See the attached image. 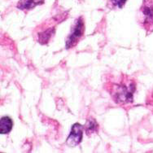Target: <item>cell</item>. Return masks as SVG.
Listing matches in <instances>:
<instances>
[{
    "label": "cell",
    "mask_w": 153,
    "mask_h": 153,
    "mask_svg": "<svg viewBox=\"0 0 153 153\" xmlns=\"http://www.w3.org/2000/svg\"><path fill=\"white\" fill-rule=\"evenodd\" d=\"M134 91V82L126 76L120 82L113 83L111 88V94L116 103H129L133 101V94Z\"/></svg>",
    "instance_id": "obj_1"
},
{
    "label": "cell",
    "mask_w": 153,
    "mask_h": 153,
    "mask_svg": "<svg viewBox=\"0 0 153 153\" xmlns=\"http://www.w3.org/2000/svg\"><path fill=\"white\" fill-rule=\"evenodd\" d=\"M126 0H110V3L112 7H117V8H121L125 5Z\"/></svg>",
    "instance_id": "obj_8"
},
{
    "label": "cell",
    "mask_w": 153,
    "mask_h": 153,
    "mask_svg": "<svg viewBox=\"0 0 153 153\" xmlns=\"http://www.w3.org/2000/svg\"><path fill=\"white\" fill-rule=\"evenodd\" d=\"M44 0H20L17 7L21 10H30L34 7L43 3Z\"/></svg>",
    "instance_id": "obj_5"
},
{
    "label": "cell",
    "mask_w": 153,
    "mask_h": 153,
    "mask_svg": "<svg viewBox=\"0 0 153 153\" xmlns=\"http://www.w3.org/2000/svg\"><path fill=\"white\" fill-rule=\"evenodd\" d=\"M13 122L12 120L8 117H3L1 118L0 121V134H8L12 129Z\"/></svg>",
    "instance_id": "obj_6"
},
{
    "label": "cell",
    "mask_w": 153,
    "mask_h": 153,
    "mask_svg": "<svg viewBox=\"0 0 153 153\" xmlns=\"http://www.w3.org/2000/svg\"><path fill=\"white\" fill-rule=\"evenodd\" d=\"M85 32V25L83 21L82 18H78L74 23L73 29L71 30L70 34L68 36L66 40V49H69L72 47H75L81 38H82L83 34Z\"/></svg>",
    "instance_id": "obj_3"
},
{
    "label": "cell",
    "mask_w": 153,
    "mask_h": 153,
    "mask_svg": "<svg viewBox=\"0 0 153 153\" xmlns=\"http://www.w3.org/2000/svg\"><path fill=\"white\" fill-rule=\"evenodd\" d=\"M85 133L90 135L93 133H95L98 131V124L95 122L94 119H90L86 122V125L85 126Z\"/></svg>",
    "instance_id": "obj_7"
},
{
    "label": "cell",
    "mask_w": 153,
    "mask_h": 153,
    "mask_svg": "<svg viewBox=\"0 0 153 153\" xmlns=\"http://www.w3.org/2000/svg\"><path fill=\"white\" fill-rule=\"evenodd\" d=\"M83 130H84V127L82 125L78 123L74 124L72 126L70 134L66 140L67 145L71 147H74L79 144L82 140Z\"/></svg>",
    "instance_id": "obj_4"
},
{
    "label": "cell",
    "mask_w": 153,
    "mask_h": 153,
    "mask_svg": "<svg viewBox=\"0 0 153 153\" xmlns=\"http://www.w3.org/2000/svg\"><path fill=\"white\" fill-rule=\"evenodd\" d=\"M138 21L147 32L153 31V0H143L138 12Z\"/></svg>",
    "instance_id": "obj_2"
}]
</instances>
